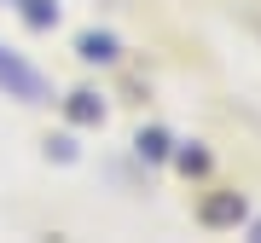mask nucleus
<instances>
[{
    "instance_id": "1",
    "label": "nucleus",
    "mask_w": 261,
    "mask_h": 243,
    "mask_svg": "<svg viewBox=\"0 0 261 243\" xmlns=\"http://www.w3.org/2000/svg\"><path fill=\"white\" fill-rule=\"evenodd\" d=\"M232 220H244L238 191H232V197H209V203H203V226H232Z\"/></svg>"
},
{
    "instance_id": "4",
    "label": "nucleus",
    "mask_w": 261,
    "mask_h": 243,
    "mask_svg": "<svg viewBox=\"0 0 261 243\" xmlns=\"http://www.w3.org/2000/svg\"><path fill=\"white\" fill-rule=\"evenodd\" d=\"M99 116H105V104H99L93 93H75V99H70V122H99Z\"/></svg>"
},
{
    "instance_id": "5",
    "label": "nucleus",
    "mask_w": 261,
    "mask_h": 243,
    "mask_svg": "<svg viewBox=\"0 0 261 243\" xmlns=\"http://www.w3.org/2000/svg\"><path fill=\"white\" fill-rule=\"evenodd\" d=\"M29 23H35V29L58 23V0H29Z\"/></svg>"
},
{
    "instance_id": "2",
    "label": "nucleus",
    "mask_w": 261,
    "mask_h": 243,
    "mask_svg": "<svg viewBox=\"0 0 261 243\" xmlns=\"http://www.w3.org/2000/svg\"><path fill=\"white\" fill-rule=\"evenodd\" d=\"M0 81H6V87H18L23 99H41V81H35L23 64H12V58H0Z\"/></svg>"
},
{
    "instance_id": "7",
    "label": "nucleus",
    "mask_w": 261,
    "mask_h": 243,
    "mask_svg": "<svg viewBox=\"0 0 261 243\" xmlns=\"http://www.w3.org/2000/svg\"><path fill=\"white\" fill-rule=\"evenodd\" d=\"M180 168H186V174H203L209 157H203V150H180Z\"/></svg>"
},
{
    "instance_id": "3",
    "label": "nucleus",
    "mask_w": 261,
    "mask_h": 243,
    "mask_svg": "<svg viewBox=\"0 0 261 243\" xmlns=\"http://www.w3.org/2000/svg\"><path fill=\"white\" fill-rule=\"evenodd\" d=\"M82 58L105 64V58H116V41H111V35H82Z\"/></svg>"
},
{
    "instance_id": "6",
    "label": "nucleus",
    "mask_w": 261,
    "mask_h": 243,
    "mask_svg": "<svg viewBox=\"0 0 261 243\" xmlns=\"http://www.w3.org/2000/svg\"><path fill=\"white\" fill-rule=\"evenodd\" d=\"M140 150H145V157H163V150H168V139L151 128V133H140Z\"/></svg>"
}]
</instances>
